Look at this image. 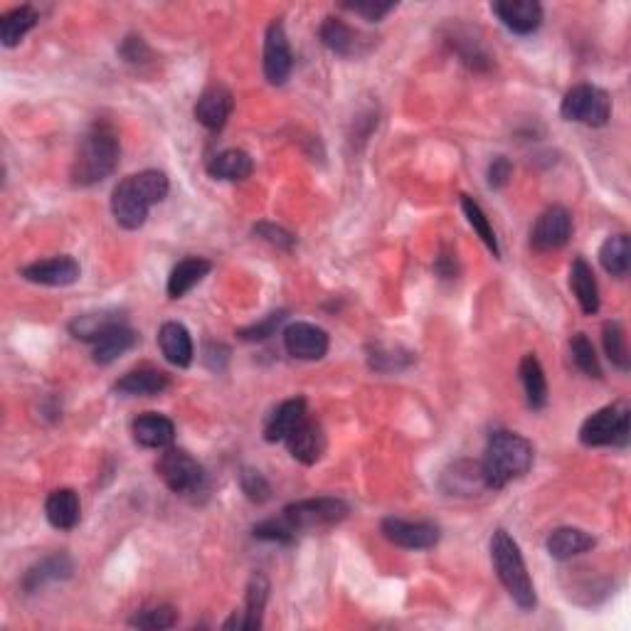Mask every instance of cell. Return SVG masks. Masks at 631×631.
I'll return each instance as SVG.
<instances>
[{
  "label": "cell",
  "mask_w": 631,
  "mask_h": 631,
  "mask_svg": "<svg viewBox=\"0 0 631 631\" xmlns=\"http://www.w3.org/2000/svg\"><path fill=\"white\" fill-rule=\"evenodd\" d=\"M171 190L168 176L161 171H141L121 180L111 195V212L124 230H139L146 225L153 205L163 203Z\"/></svg>",
  "instance_id": "obj_1"
},
{
  "label": "cell",
  "mask_w": 631,
  "mask_h": 631,
  "mask_svg": "<svg viewBox=\"0 0 631 631\" xmlns=\"http://www.w3.org/2000/svg\"><path fill=\"white\" fill-rule=\"evenodd\" d=\"M121 158V143L116 131L109 124H94L84 134L82 143L77 148V156L72 163V183L79 188L102 183L116 171Z\"/></svg>",
  "instance_id": "obj_2"
},
{
  "label": "cell",
  "mask_w": 631,
  "mask_h": 631,
  "mask_svg": "<svg viewBox=\"0 0 631 631\" xmlns=\"http://www.w3.org/2000/svg\"><path fill=\"white\" fill-rule=\"evenodd\" d=\"M533 466V444L516 432H493L481 461L489 491H498L526 476Z\"/></svg>",
  "instance_id": "obj_3"
},
{
  "label": "cell",
  "mask_w": 631,
  "mask_h": 631,
  "mask_svg": "<svg viewBox=\"0 0 631 631\" xmlns=\"http://www.w3.org/2000/svg\"><path fill=\"white\" fill-rule=\"evenodd\" d=\"M491 560L493 567H496V575L501 580V585L506 587V592L511 595L513 602L523 609V612H530L538 604V597H535V587L530 582L526 560H523L521 548H518L516 540L506 533V530H496L491 538Z\"/></svg>",
  "instance_id": "obj_4"
},
{
  "label": "cell",
  "mask_w": 631,
  "mask_h": 631,
  "mask_svg": "<svg viewBox=\"0 0 631 631\" xmlns=\"http://www.w3.org/2000/svg\"><path fill=\"white\" fill-rule=\"evenodd\" d=\"M629 410L624 405H607L587 417L580 427V442L585 447H627Z\"/></svg>",
  "instance_id": "obj_5"
},
{
  "label": "cell",
  "mask_w": 631,
  "mask_h": 631,
  "mask_svg": "<svg viewBox=\"0 0 631 631\" xmlns=\"http://www.w3.org/2000/svg\"><path fill=\"white\" fill-rule=\"evenodd\" d=\"M156 471L163 479V484L168 486L178 496H195V493H203L205 484H208V476L205 469L183 449L168 447L161 454V459L156 461Z\"/></svg>",
  "instance_id": "obj_6"
},
{
  "label": "cell",
  "mask_w": 631,
  "mask_h": 631,
  "mask_svg": "<svg viewBox=\"0 0 631 631\" xmlns=\"http://www.w3.org/2000/svg\"><path fill=\"white\" fill-rule=\"evenodd\" d=\"M560 114L565 121H577V124L599 129L612 116V99L595 84H577L562 99Z\"/></svg>",
  "instance_id": "obj_7"
},
{
  "label": "cell",
  "mask_w": 631,
  "mask_h": 631,
  "mask_svg": "<svg viewBox=\"0 0 631 631\" xmlns=\"http://www.w3.org/2000/svg\"><path fill=\"white\" fill-rule=\"evenodd\" d=\"M348 513H351V506L336 496L306 498V501L289 503V506L284 508L286 523L294 530L336 526V523L346 521Z\"/></svg>",
  "instance_id": "obj_8"
},
{
  "label": "cell",
  "mask_w": 631,
  "mask_h": 631,
  "mask_svg": "<svg viewBox=\"0 0 631 631\" xmlns=\"http://www.w3.org/2000/svg\"><path fill=\"white\" fill-rule=\"evenodd\" d=\"M291 70H294V55H291L289 37H286L284 25L274 20L264 37V77L269 84L279 87L289 79Z\"/></svg>",
  "instance_id": "obj_9"
},
{
  "label": "cell",
  "mask_w": 631,
  "mask_h": 631,
  "mask_svg": "<svg viewBox=\"0 0 631 631\" xmlns=\"http://www.w3.org/2000/svg\"><path fill=\"white\" fill-rule=\"evenodd\" d=\"M572 237V217L560 205H553L538 217L533 232H530V245L538 252H553L565 247Z\"/></svg>",
  "instance_id": "obj_10"
},
{
  "label": "cell",
  "mask_w": 631,
  "mask_h": 631,
  "mask_svg": "<svg viewBox=\"0 0 631 631\" xmlns=\"http://www.w3.org/2000/svg\"><path fill=\"white\" fill-rule=\"evenodd\" d=\"M383 535L392 545L405 550H432L439 543V528L434 523H412L402 518H385Z\"/></svg>",
  "instance_id": "obj_11"
},
{
  "label": "cell",
  "mask_w": 631,
  "mask_h": 631,
  "mask_svg": "<svg viewBox=\"0 0 631 631\" xmlns=\"http://www.w3.org/2000/svg\"><path fill=\"white\" fill-rule=\"evenodd\" d=\"M284 348L296 360H321L328 353V333L314 323H291L284 328Z\"/></svg>",
  "instance_id": "obj_12"
},
{
  "label": "cell",
  "mask_w": 631,
  "mask_h": 631,
  "mask_svg": "<svg viewBox=\"0 0 631 631\" xmlns=\"http://www.w3.org/2000/svg\"><path fill=\"white\" fill-rule=\"evenodd\" d=\"M321 42L333 52V55L341 57H358L363 52L370 50V37L360 35L358 30H353L351 25L343 23L341 18H326L318 28Z\"/></svg>",
  "instance_id": "obj_13"
},
{
  "label": "cell",
  "mask_w": 631,
  "mask_h": 631,
  "mask_svg": "<svg viewBox=\"0 0 631 631\" xmlns=\"http://www.w3.org/2000/svg\"><path fill=\"white\" fill-rule=\"evenodd\" d=\"M20 277L40 286H70L79 279V264L74 257L62 254V257L28 264V267L20 269Z\"/></svg>",
  "instance_id": "obj_14"
},
{
  "label": "cell",
  "mask_w": 631,
  "mask_h": 631,
  "mask_svg": "<svg viewBox=\"0 0 631 631\" xmlns=\"http://www.w3.org/2000/svg\"><path fill=\"white\" fill-rule=\"evenodd\" d=\"M232 109H235V97L230 89L222 84H212L200 94L198 104H195V121L208 131H220L230 119Z\"/></svg>",
  "instance_id": "obj_15"
},
{
  "label": "cell",
  "mask_w": 631,
  "mask_h": 631,
  "mask_svg": "<svg viewBox=\"0 0 631 631\" xmlns=\"http://www.w3.org/2000/svg\"><path fill=\"white\" fill-rule=\"evenodd\" d=\"M493 13L516 35H533L543 23V5L535 0H501L493 5Z\"/></svg>",
  "instance_id": "obj_16"
},
{
  "label": "cell",
  "mask_w": 631,
  "mask_h": 631,
  "mask_svg": "<svg viewBox=\"0 0 631 631\" xmlns=\"http://www.w3.org/2000/svg\"><path fill=\"white\" fill-rule=\"evenodd\" d=\"M286 447H289V452L296 461H301V464L306 466H314L316 461H321L323 452H326V434H323L321 424L306 417V420L286 437Z\"/></svg>",
  "instance_id": "obj_17"
},
{
  "label": "cell",
  "mask_w": 631,
  "mask_h": 631,
  "mask_svg": "<svg viewBox=\"0 0 631 631\" xmlns=\"http://www.w3.org/2000/svg\"><path fill=\"white\" fill-rule=\"evenodd\" d=\"M442 489L449 496H476L481 491H489L481 461H456L449 466L442 474Z\"/></svg>",
  "instance_id": "obj_18"
},
{
  "label": "cell",
  "mask_w": 631,
  "mask_h": 631,
  "mask_svg": "<svg viewBox=\"0 0 631 631\" xmlns=\"http://www.w3.org/2000/svg\"><path fill=\"white\" fill-rule=\"evenodd\" d=\"M309 417L306 412V400L304 397H291V400H284L277 410L269 415L267 427H264V439L269 444H277V442H286L291 432L299 427L301 422Z\"/></svg>",
  "instance_id": "obj_19"
},
{
  "label": "cell",
  "mask_w": 631,
  "mask_h": 631,
  "mask_svg": "<svg viewBox=\"0 0 631 631\" xmlns=\"http://www.w3.org/2000/svg\"><path fill=\"white\" fill-rule=\"evenodd\" d=\"M136 444L146 449H168L176 439V424L168 417L158 415V412H146V415L136 417L131 424Z\"/></svg>",
  "instance_id": "obj_20"
},
{
  "label": "cell",
  "mask_w": 631,
  "mask_h": 631,
  "mask_svg": "<svg viewBox=\"0 0 631 631\" xmlns=\"http://www.w3.org/2000/svg\"><path fill=\"white\" fill-rule=\"evenodd\" d=\"M267 599H269V580L257 572L252 575L247 587V602H245V612L242 617H232L230 622H225V629H245V631H254L262 627V617H264V607H267Z\"/></svg>",
  "instance_id": "obj_21"
},
{
  "label": "cell",
  "mask_w": 631,
  "mask_h": 631,
  "mask_svg": "<svg viewBox=\"0 0 631 631\" xmlns=\"http://www.w3.org/2000/svg\"><path fill=\"white\" fill-rule=\"evenodd\" d=\"M158 346H161V353L166 355V360L176 368H188L193 363V338H190L188 328L178 321H168L163 323L161 331H158Z\"/></svg>",
  "instance_id": "obj_22"
},
{
  "label": "cell",
  "mask_w": 631,
  "mask_h": 631,
  "mask_svg": "<svg viewBox=\"0 0 631 631\" xmlns=\"http://www.w3.org/2000/svg\"><path fill=\"white\" fill-rule=\"evenodd\" d=\"M74 570V562L67 553H52L47 558H42L37 565L30 567L23 577V590L28 595L45 587L47 582H57V580H67Z\"/></svg>",
  "instance_id": "obj_23"
},
{
  "label": "cell",
  "mask_w": 631,
  "mask_h": 631,
  "mask_svg": "<svg viewBox=\"0 0 631 631\" xmlns=\"http://www.w3.org/2000/svg\"><path fill=\"white\" fill-rule=\"evenodd\" d=\"M595 543L597 540L592 538L587 530L558 528L548 535V540H545V548H548L550 558L565 562V560L577 558V555L587 553V550H592L595 548Z\"/></svg>",
  "instance_id": "obj_24"
},
{
  "label": "cell",
  "mask_w": 631,
  "mask_h": 631,
  "mask_svg": "<svg viewBox=\"0 0 631 631\" xmlns=\"http://www.w3.org/2000/svg\"><path fill=\"white\" fill-rule=\"evenodd\" d=\"M168 385H171V378H168L163 370L139 368V370L126 373L124 378L114 385V390L129 397H153V395L166 392Z\"/></svg>",
  "instance_id": "obj_25"
},
{
  "label": "cell",
  "mask_w": 631,
  "mask_h": 631,
  "mask_svg": "<svg viewBox=\"0 0 631 631\" xmlns=\"http://www.w3.org/2000/svg\"><path fill=\"white\" fill-rule=\"evenodd\" d=\"M570 289L572 294H575L577 304H580L582 314L595 316L599 311V286L595 272H592V267L582 257H577L575 262H572Z\"/></svg>",
  "instance_id": "obj_26"
},
{
  "label": "cell",
  "mask_w": 631,
  "mask_h": 631,
  "mask_svg": "<svg viewBox=\"0 0 631 631\" xmlns=\"http://www.w3.org/2000/svg\"><path fill=\"white\" fill-rule=\"evenodd\" d=\"M45 516L52 528L72 530L79 523V516H82L79 496L72 489L52 491L45 501Z\"/></svg>",
  "instance_id": "obj_27"
},
{
  "label": "cell",
  "mask_w": 631,
  "mask_h": 631,
  "mask_svg": "<svg viewBox=\"0 0 631 631\" xmlns=\"http://www.w3.org/2000/svg\"><path fill=\"white\" fill-rule=\"evenodd\" d=\"M139 343L136 331H131L126 323L109 328L97 343H94V363L97 365H111L114 360H119L121 355H126L131 348Z\"/></svg>",
  "instance_id": "obj_28"
},
{
  "label": "cell",
  "mask_w": 631,
  "mask_h": 631,
  "mask_svg": "<svg viewBox=\"0 0 631 631\" xmlns=\"http://www.w3.org/2000/svg\"><path fill=\"white\" fill-rule=\"evenodd\" d=\"M212 264L203 257H188L183 262H178L173 267L171 277H168V296L171 299H183L193 286H198L200 281L210 274Z\"/></svg>",
  "instance_id": "obj_29"
},
{
  "label": "cell",
  "mask_w": 631,
  "mask_h": 631,
  "mask_svg": "<svg viewBox=\"0 0 631 631\" xmlns=\"http://www.w3.org/2000/svg\"><path fill=\"white\" fill-rule=\"evenodd\" d=\"M254 163L252 156L247 151H240V148H227V151H220L217 156L210 158L208 163V173L210 178L215 180H247L252 176Z\"/></svg>",
  "instance_id": "obj_30"
},
{
  "label": "cell",
  "mask_w": 631,
  "mask_h": 631,
  "mask_svg": "<svg viewBox=\"0 0 631 631\" xmlns=\"http://www.w3.org/2000/svg\"><path fill=\"white\" fill-rule=\"evenodd\" d=\"M518 375H521L530 410H543L548 405V380H545L543 365L533 353L523 355L521 365H518Z\"/></svg>",
  "instance_id": "obj_31"
},
{
  "label": "cell",
  "mask_w": 631,
  "mask_h": 631,
  "mask_svg": "<svg viewBox=\"0 0 631 631\" xmlns=\"http://www.w3.org/2000/svg\"><path fill=\"white\" fill-rule=\"evenodd\" d=\"M40 15L33 5H20V8H13L10 13H5L0 18V42L5 47H15L30 30L35 28Z\"/></svg>",
  "instance_id": "obj_32"
},
{
  "label": "cell",
  "mask_w": 631,
  "mask_h": 631,
  "mask_svg": "<svg viewBox=\"0 0 631 631\" xmlns=\"http://www.w3.org/2000/svg\"><path fill=\"white\" fill-rule=\"evenodd\" d=\"M599 262H602L604 272L612 274V277L624 279L629 274L631 267V242L629 235H612L604 240V245L599 247Z\"/></svg>",
  "instance_id": "obj_33"
},
{
  "label": "cell",
  "mask_w": 631,
  "mask_h": 631,
  "mask_svg": "<svg viewBox=\"0 0 631 631\" xmlns=\"http://www.w3.org/2000/svg\"><path fill=\"white\" fill-rule=\"evenodd\" d=\"M124 323V316L119 311H102V314H84L77 316L70 323V333L77 341H87V343H97L99 338L104 336L109 328L119 326Z\"/></svg>",
  "instance_id": "obj_34"
},
{
  "label": "cell",
  "mask_w": 631,
  "mask_h": 631,
  "mask_svg": "<svg viewBox=\"0 0 631 631\" xmlns=\"http://www.w3.org/2000/svg\"><path fill=\"white\" fill-rule=\"evenodd\" d=\"M602 341H604V351H607V358L617 365L619 370H627L631 368V355H629V346H627V331L619 321H607L604 323V331H602Z\"/></svg>",
  "instance_id": "obj_35"
},
{
  "label": "cell",
  "mask_w": 631,
  "mask_h": 631,
  "mask_svg": "<svg viewBox=\"0 0 631 631\" xmlns=\"http://www.w3.org/2000/svg\"><path fill=\"white\" fill-rule=\"evenodd\" d=\"M461 210H464L466 220H469V225L474 227L476 235L481 237V242H484L486 247L491 249L493 257H501V247H498V240H496V232H493L489 217H486V212L481 210V205L476 203L474 198H469V195H461Z\"/></svg>",
  "instance_id": "obj_36"
},
{
  "label": "cell",
  "mask_w": 631,
  "mask_h": 631,
  "mask_svg": "<svg viewBox=\"0 0 631 631\" xmlns=\"http://www.w3.org/2000/svg\"><path fill=\"white\" fill-rule=\"evenodd\" d=\"M178 622V612L168 604H158V607L139 609L134 617L129 619V627L134 629H146V631H163L173 629Z\"/></svg>",
  "instance_id": "obj_37"
},
{
  "label": "cell",
  "mask_w": 631,
  "mask_h": 631,
  "mask_svg": "<svg viewBox=\"0 0 631 631\" xmlns=\"http://www.w3.org/2000/svg\"><path fill=\"white\" fill-rule=\"evenodd\" d=\"M570 353L577 368H580L587 378H602V365H599L595 346H592V341L585 333H575V336L570 338Z\"/></svg>",
  "instance_id": "obj_38"
},
{
  "label": "cell",
  "mask_w": 631,
  "mask_h": 631,
  "mask_svg": "<svg viewBox=\"0 0 631 631\" xmlns=\"http://www.w3.org/2000/svg\"><path fill=\"white\" fill-rule=\"evenodd\" d=\"M370 368L378 370V373H397V370H405L407 365H412L415 355L400 351V348H383L375 346L373 353L368 355Z\"/></svg>",
  "instance_id": "obj_39"
},
{
  "label": "cell",
  "mask_w": 631,
  "mask_h": 631,
  "mask_svg": "<svg viewBox=\"0 0 631 631\" xmlns=\"http://www.w3.org/2000/svg\"><path fill=\"white\" fill-rule=\"evenodd\" d=\"M284 321H286V311H274V314H269L264 321L252 323V326H247V328H240L237 336H240L242 341H267L269 336H274V331H277Z\"/></svg>",
  "instance_id": "obj_40"
},
{
  "label": "cell",
  "mask_w": 631,
  "mask_h": 631,
  "mask_svg": "<svg viewBox=\"0 0 631 631\" xmlns=\"http://www.w3.org/2000/svg\"><path fill=\"white\" fill-rule=\"evenodd\" d=\"M296 530L286 523V518L281 516L279 521H264L259 526H254V538L259 540H269V543H294Z\"/></svg>",
  "instance_id": "obj_41"
},
{
  "label": "cell",
  "mask_w": 631,
  "mask_h": 631,
  "mask_svg": "<svg viewBox=\"0 0 631 631\" xmlns=\"http://www.w3.org/2000/svg\"><path fill=\"white\" fill-rule=\"evenodd\" d=\"M240 484H242V491H245V496L252 503H264V501H269V496H272V486H269L267 479L254 469H242Z\"/></svg>",
  "instance_id": "obj_42"
},
{
  "label": "cell",
  "mask_w": 631,
  "mask_h": 631,
  "mask_svg": "<svg viewBox=\"0 0 631 631\" xmlns=\"http://www.w3.org/2000/svg\"><path fill=\"white\" fill-rule=\"evenodd\" d=\"M343 10H351V13L360 15V18L370 20V23H378L387 13L397 8V3H380V0H363V3H341Z\"/></svg>",
  "instance_id": "obj_43"
},
{
  "label": "cell",
  "mask_w": 631,
  "mask_h": 631,
  "mask_svg": "<svg viewBox=\"0 0 631 631\" xmlns=\"http://www.w3.org/2000/svg\"><path fill=\"white\" fill-rule=\"evenodd\" d=\"M254 232H257L262 240H267L269 245L279 249H294L296 245V237L291 235V232H286L284 227L272 225V222H259V225H254Z\"/></svg>",
  "instance_id": "obj_44"
},
{
  "label": "cell",
  "mask_w": 631,
  "mask_h": 631,
  "mask_svg": "<svg viewBox=\"0 0 631 631\" xmlns=\"http://www.w3.org/2000/svg\"><path fill=\"white\" fill-rule=\"evenodd\" d=\"M119 52L129 65H143V62L151 60V50H148V45L143 42V37H136V35L126 37V40L121 42Z\"/></svg>",
  "instance_id": "obj_45"
},
{
  "label": "cell",
  "mask_w": 631,
  "mask_h": 631,
  "mask_svg": "<svg viewBox=\"0 0 631 631\" xmlns=\"http://www.w3.org/2000/svg\"><path fill=\"white\" fill-rule=\"evenodd\" d=\"M511 176H513V163L508 161L506 156L493 158L491 166H489V173H486V178H489V188H493V190L506 188Z\"/></svg>",
  "instance_id": "obj_46"
},
{
  "label": "cell",
  "mask_w": 631,
  "mask_h": 631,
  "mask_svg": "<svg viewBox=\"0 0 631 631\" xmlns=\"http://www.w3.org/2000/svg\"><path fill=\"white\" fill-rule=\"evenodd\" d=\"M437 274L442 279H452V277H456V259H452L449 257V254H442V257L437 259Z\"/></svg>",
  "instance_id": "obj_47"
}]
</instances>
